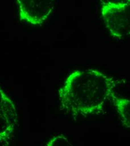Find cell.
Instances as JSON below:
<instances>
[{
	"label": "cell",
	"mask_w": 130,
	"mask_h": 146,
	"mask_svg": "<svg viewBox=\"0 0 130 146\" xmlns=\"http://www.w3.org/2000/svg\"><path fill=\"white\" fill-rule=\"evenodd\" d=\"M121 1H126V2H127L129 3H130V0H121Z\"/></svg>",
	"instance_id": "5b68a950"
},
{
	"label": "cell",
	"mask_w": 130,
	"mask_h": 146,
	"mask_svg": "<svg viewBox=\"0 0 130 146\" xmlns=\"http://www.w3.org/2000/svg\"><path fill=\"white\" fill-rule=\"evenodd\" d=\"M56 0H17L19 18L37 25L45 22L51 14Z\"/></svg>",
	"instance_id": "3957f363"
},
{
	"label": "cell",
	"mask_w": 130,
	"mask_h": 146,
	"mask_svg": "<svg viewBox=\"0 0 130 146\" xmlns=\"http://www.w3.org/2000/svg\"><path fill=\"white\" fill-rule=\"evenodd\" d=\"M117 85L107 75L94 69L76 70L58 91L61 109L73 116H88L103 109Z\"/></svg>",
	"instance_id": "6da1fadb"
},
{
	"label": "cell",
	"mask_w": 130,
	"mask_h": 146,
	"mask_svg": "<svg viewBox=\"0 0 130 146\" xmlns=\"http://www.w3.org/2000/svg\"><path fill=\"white\" fill-rule=\"evenodd\" d=\"M111 100L123 127L130 129V100L116 95L114 92Z\"/></svg>",
	"instance_id": "277c9868"
},
{
	"label": "cell",
	"mask_w": 130,
	"mask_h": 146,
	"mask_svg": "<svg viewBox=\"0 0 130 146\" xmlns=\"http://www.w3.org/2000/svg\"><path fill=\"white\" fill-rule=\"evenodd\" d=\"M101 16L112 36L121 39L130 35V3L107 1L102 3Z\"/></svg>",
	"instance_id": "7a4b0ae2"
}]
</instances>
